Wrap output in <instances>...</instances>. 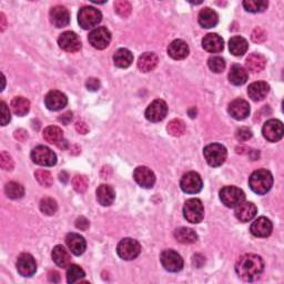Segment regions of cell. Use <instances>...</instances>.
Masks as SVG:
<instances>
[{
	"label": "cell",
	"mask_w": 284,
	"mask_h": 284,
	"mask_svg": "<svg viewBox=\"0 0 284 284\" xmlns=\"http://www.w3.org/2000/svg\"><path fill=\"white\" fill-rule=\"evenodd\" d=\"M235 216L241 222H249L253 219L257 213V208L252 202H242L235 207Z\"/></svg>",
	"instance_id": "cell-21"
},
{
	"label": "cell",
	"mask_w": 284,
	"mask_h": 284,
	"mask_svg": "<svg viewBox=\"0 0 284 284\" xmlns=\"http://www.w3.org/2000/svg\"><path fill=\"white\" fill-rule=\"evenodd\" d=\"M85 87L90 91H97L100 88V81L97 78H89L87 82H85Z\"/></svg>",
	"instance_id": "cell-51"
},
{
	"label": "cell",
	"mask_w": 284,
	"mask_h": 284,
	"mask_svg": "<svg viewBox=\"0 0 284 284\" xmlns=\"http://www.w3.org/2000/svg\"><path fill=\"white\" fill-rule=\"evenodd\" d=\"M203 155L209 166L220 167L227 160L228 151L220 143H211L203 150Z\"/></svg>",
	"instance_id": "cell-3"
},
{
	"label": "cell",
	"mask_w": 284,
	"mask_h": 284,
	"mask_svg": "<svg viewBox=\"0 0 284 284\" xmlns=\"http://www.w3.org/2000/svg\"><path fill=\"white\" fill-rule=\"evenodd\" d=\"M48 279L51 282L58 283L59 281H60V274H59L57 271H50L49 274H48Z\"/></svg>",
	"instance_id": "cell-55"
},
{
	"label": "cell",
	"mask_w": 284,
	"mask_h": 284,
	"mask_svg": "<svg viewBox=\"0 0 284 284\" xmlns=\"http://www.w3.org/2000/svg\"><path fill=\"white\" fill-rule=\"evenodd\" d=\"M114 62L118 68H128L134 62V55L132 52L125 48H121L116 51L114 56Z\"/></svg>",
	"instance_id": "cell-33"
},
{
	"label": "cell",
	"mask_w": 284,
	"mask_h": 284,
	"mask_svg": "<svg viewBox=\"0 0 284 284\" xmlns=\"http://www.w3.org/2000/svg\"><path fill=\"white\" fill-rule=\"evenodd\" d=\"M39 207H40L41 212L46 215H54L58 210V204H57L56 200L52 199V198H48V196L41 199Z\"/></svg>",
	"instance_id": "cell-41"
},
{
	"label": "cell",
	"mask_w": 284,
	"mask_h": 284,
	"mask_svg": "<svg viewBox=\"0 0 284 284\" xmlns=\"http://www.w3.org/2000/svg\"><path fill=\"white\" fill-rule=\"evenodd\" d=\"M270 91V85L264 81L251 83L248 88V95L253 101H261L266 98Z\"/></svg>",
	"instance_id": "cell-25"
},
{
	"label": "cell",
	"mask_w": 284,
	"mask_h": 284,
	"mask_svg": "<svg viewBox=\"0 0 284 284\" xmlns=\"http://www.w3.org/2000/svg\"><path fill=\"white\" fill-rule=\"evenodd\" d=\"M168 54L174 60H182L189 55V46L181 39H177L169 45Z\"/></svg>",
	"instance_id": "cell-23"
},
{
	"label": "cell",
	"mask_w": 284,
	"mask_h": 284,
	"mask_svg": "<svg viewBox=\"0 0 284 284\" xmlns=\"http://www.w3.org/2000/svg\"><path fill=\"white\" fill-rule=\"evenodd\" d=\"M268 2L266 0H246L243 2V7L249 12H262L268 8Z\"/></svg>",
	"instance_id": "cell-40"
},
{
	"label": "cell",
	"mask_w": 284,
	"mask_h": 284,
	"mask_svg": "<svg viewBox=\"0 0 284 284\" xmlns=\"http://www.w3.org/2000/svg\"><path fill=\"white\" fill-rule=\"evenodd\" d=\"M192 262L196 268H201L203 266V263L206 262V259H204V256L201 254H194Z\"/></svg>",
	"instance_id": "cell-53"
},
{
	"label": "cell",
	"mask_w": 284,
	"mask_h": 284,
	"mask_svg": "<svg viewBox=\"0 0 284 284\" xmlns=\"http://www.w3.org/2000/svg\"><path fill=\"white\" fill-rule=\"evenodd\" d=\"M31 160L36 164L42 167H54L57 163L56 154L45 146H38L31 151Z\"/></svg>",
	"instance_id": "cell-8"
},
{
	"label": "cell",
	"mask_w": 284,
	"mask_h": 284,
	"mask_svg": "<svg viewBox=\"0 0 284 284\" xmlns=\"http://www.w3.org/2000/svg\"><path fill=\"white\" fill-rule=\"evenodd\" d=\"M180 187L183 192L189 194H195L199 193L202 190L203 182L199 173L191 171V172L186 173L181 178Z\"/></svg>",
	"instance_id": "cell-10"
},
{
	"label": "cell",
	"mask_w": 284,
	"mask_h": 284,
	"mask_svg": "<svg viewBox=\"0 0 284 284\" xmlns=\"http://www.w3.org/2000/svg\"><path fill=\"white\" fill-rule=\"evenodd\" d=\"M141 252V246L137 240L131 239V237H125V239L119 242L117 247V253L122 260L131 261L135 260Z\"/></svg>",
	"instance_id": "cell-4"
},
{
	"label": "cell",
	"mask_w": 284,
	"mask_h": 284,
	"mask_svg": "<svg viewBox=\"0 0 284 284\" xmlns=\"http://www.w3.org/2000/svg\"><path fill=\"white\" fill-rule=\"evenodd\" d=\"M0 27H2V31L6 29V26H7V21H6V17L4 14H0Z\"/></svg>",
	"instance_id": "cell-57"
},
{
	"label": "cell",
	"mask_w": 284,
	"mask_h": 284,
	"mask_svg": "<svg viewBox=\"0 0 284 284\" xmlns=\"http://www.w3.org/2000/svg\"><path fill=\"white\" fill-rule=\"evenodd\" d=\"M167 131L172 137H181L186 132V123L181 119H173L168 123Z\"/></svg>",
	"instance_id": "cell-39"
},
{
	"label": "cell",
	"mask_w": 284,
	"mask_h": 284,
	"mask_svg": "<svg viewBox=\"0 0 284 284\" xmlns=\"http://www.w3.org/2000/svg\"><path fill=\"white\" fill-rule=\"evenodd\" d=\"M267 39V34H266V31H264L263 29L261 28H255L252 32V40L254 42H257V43H261L263 42L264 40Z\"/></svg>",
	"instance_id": "cell-49"
},
{
	"label": "cell",
	"mask_w": 284,
	"mask_h": 284,
	"mask_svg": "<svg viewBox=\"0 0 284 284\" xmlns=\"http://www.w3.org/2000/svg\"><path fill=\"white\" fill-rule=\"evenodd\" d=\"M68 103V99L61 91L54 90L47 94L45 98V104L51 111H59L63 109Z\"/></svg>",
	"instance_id": "cell-16"
},
{
	"label": "cell",
	"mask_w": 284,
	"mask_h": 284,
	"mask_svg": "<svg viewBox=\"0 0 284 284\" xmlns=\"http://www.w3.org/2000/svg\"><path fill=\"white\" fill-rule=\"evenodd\" d=\"M115 11L117 12V15H119L122 18H127L130 16L132 7L130 3L125 2V0H118L115 3Z\"/></svg>",
	"instance_id": "cell-43"
},
{
	"label": "cell",
	"mask_w": 284,
	"mask_h": 284,
	"mask_svg": "<svg viewBox=\"0 0 284 284\" xmlns=\"http://www.w3.org/2000/svg\"><path fill=\"white\" fill-rule=\"evenodd\" d=\"M160 261L162 267L169 272H179L183 268V259L173 250L163 251L160 255Z\"/></svg>",
	"instance_id": "cell-9"
},
{
	"label": "cell",
	"mask_w": 284,
	"mask_h": 284,
	"mask_svg": "<svg viewBox=\"0 0 284 284\" xmlns=\"http://www.w3.org/2000/svg\"><path fill=\"white\" fill-rule=\"evenodd\" d=\"M159 62V58L155 52H144L138 60V68L142 72L152 71Z\"/></svg>",
	"instance_id": "cell-26"
},
{
	"label": "cell",
	"mask_w": 284,
	"mask_h": 284,
	"mask_svg": "<svg viewBox=\"0 0 284 284\" xmlns=\"http://www.w3.org/2000/svg\"><path fill=\"white\" fill-rule=\"evenodd\" d=\"M248 41L241 36H234L230 39L229 49L231 54L235 57H241L248 51Z\"/></svg>",
	"instance_id": "cell-30"
},
{
	"label": "cell",
	"mask_w": 284,
	"mask_h": 284,
	"mask_svg": "<svg viewBox=\"0 0 284 284\" xmlns=\"http://www.w3.org/2000/svg\"><path fill=\"white\" fill-rule=\"evenodd\" d=\"M168 114V105L164 100L157 99L154 102L149 104L146 110V118L151 122H159L166 118Z\"/></svg>",
	"instance_id": "cell-12"
},
{
	"label": "cell",
	"mask_w": 284,
	"mask_h": 284,
	"mask_svg": "<svg viewBox=\"0 0 284 284\" xmlns=\"http://www.w3.org/2000/svg\"><path fill=\"white\" fill-rule=\"evenodd\" d=\"M88 40L92 47L102 50L109 46L111 41V34L105 27H98L90 32Z\"/></svg>",
	"instance_id": "cell-11"
},
{
	"label": "cell",
	"mask_w": 284,
	"mask_h": 284,
	"mask_svg": "<svg viewBox=\"0 0 284 284\" xmlns=\"http://www.w3.org/2000/svg\"><path fill=\"white\" fill-rule=\"evenodd\" d=\"M116 199L115 190L108 184H101L97 189V200L103 207H109Z\"/></svg>",
	"instance_id": "cell-27"
},
{
	"label": "cell",
	"mask_w": 284,
	"mask_h": 284,
	"mask_svg": "<svg viewBox=\"0 0 284 284\" xmlns=\"http://www.w3.org/2000/svg\"><path fill=\"white\" fill-rule=\"evenodd\" d=\"M5 193L9 198V199L18 200V199H21V198L25 195V189L20 183L11 181L6 184Z\"/></svg>",
	"instance_id": "cell-37"
},
{
	"label": "cell",
	"mask_w": 284,
	"mask_h": 284,
	"mask_svg": "<svg viewBox=\"0 0 284 284\" xmlns=\"http://www.w3.org/2000/svg\"><path fill=\"white\" fill-rule=\"evenodd\" d=\"M65 244L75 255H81L87 248L84 237L78 233H68L65 236Z\"/></svg>",
	"instance_id": "cell-22"
},
{
	"label": "cell",
	"mask_w": 284,
	"mask_h": 284,
	"mask_svg": "<svg viewBox=\"0 0 284 284\" xmlns=\"http://www.w3.org/2000/svg\"><path fill=\"white\" fill-rule=\"evenodd\" d=\"M0 166L6 171H11L14 169V160L6 151H3L2 155H0Z\"/></svg>",
	"instance_id": "cell-46"
},
{
	"label": "cell",
	"mask_w": 284,
	"mask_h": 284,
	"mask_svg": "<svg viewBox=\"0 0 284 284\" xmlns=\"http://www.w3.org/2000/svg\"><path fill=\"white\" fill-rule=\"evenodd\" d=\"M52 260L59 268H67L70 266L71 256L62 246H56L52 250Z\"/></svg>",
	"instance_id": "cell-31"
},
{
	"label": "cell",
	"mask_w": 284,
	"mask_h": 284,
	"mask_svg": "<svg viewBox=\"0 0 284 284\" xmlns=\"http://www.w3.org/2000/svg\"><path fill=\"white\" fill-rule=\"evenodd\" d=\"M101 20L102 15L100 10L94 7H82L78 14V23L83 29L95 28Z\"/></svg>",
	"instance_id": "cell-5"
},
{
	"label": "cell",
	"mask_w": 284,
	"mask_h": 284,
	"mask_svg": "<svg viewBox=\"0 0 284 284\" xmlns=\"http://www.w3.org/2000/svg\"><path fill=\"white\" fill-rule=\"evenodd\" d=\"M209 68L215 74H221L226 68V61L221 57H211L208 60Z\"/></svg>",
	"instance_id": "cell-45"
},
{
	"label": "cell",
	"mask_w": 284,
	"mask_h": 284,
	"mask_svg": "<svg viewBox=\"0 0 284 284\" xmlns=\"http://www.w3.org/2000/svg\"><path fill=\"white\" fill-rule=\"evenodd\" d=\"M15 137L18 139V140L24 141L26 138H28V135H27V132H26L25 130L20 129V130H17V131L15 132Z\"/></svg>",
	"instance_id": "cell-56"
},
{
	"label": "cell",
	"mask_w": 284,
	"mask_h": 284,
	"mask_svg": "<svg viewBox=\"0 0 284 284\" xmlns=\"http://www.w3.org/2000/svg\"><path fill=\"white\" fill-rule=\"evenodd\" d=\"M267 64V59L261 54H251L246 61V67L249 71L252 72V74H259L264 68H266Z\"/></svg>",
	"instance_id": "cell-29"
},
{
	"label": "cell",
	"mask_w": 284,
	"mask_h": 284,
	"mask_svg": "<svg viewBox=\"0 0 284 284\" xmlns=\"http://www.w3.org/2000/svg\"><path fill=\"white\" fill-rule=\"evenodd\" d=\"M183 216L190 223H200L204 217V208L201 200L190 199L184 203Z\"/></svg>",
	"instance_id": "cell-7"
},
{
	"label": "cell",
	"mask_w": 284,
	"mask_h": 284,
	"mask_svg": "<svg viewBox=\"0 0 284 284\" xmlns=\"http://www.w3.org/2000/svg\"><path fill=\"white\" fill-rule=\"evenodd\" d=\"M85 276L84 271L77 266V264H71L69 266L67 270V282L68 283H77L81 282L83 280V277Z\"/></svg>",
	"instance_id": "cell-38"
},
{
	"label": "cell",
	"mask_w": 284,
	"mask_h": 284,
	"mask_svg": "<svg viewBox=\"0 0 284 284\" xmlns=\"http://www.w3.org/2000/svg\"><path fill=\"white\" fill-rule=\"evenodd\" d=\"M220 200L228 208H235L246 200V194L240 188L228 186L221 189Z\"/></svg>",
	"instance_id": "cell-6"
},
{
	"label": "cell",
	"mask_w": 284,
	"mask_h": 284,
	"mask_svg": "<svg viewBox=\"0 0 284 284\" xmlns=\"http://www.w3.org/2000/svg\"><path fill=\"white\" fill-rule=\"evenodd\" d=\"M134 179L139 186L150 189L155 186L156 176L148 167H138L134 172Z\"/></svg>",
	"instance_id": "cell-18"
},
{
	"label": "cell",
	"mask_w": 284,
	"mask_h": 284,
	"mask_svg": "<svg viewBox=\"0 0 284 284\" xmlns=\"http://www.w3.org/2000/svg\"><path fill=\"white\" fill-rule=\"evenodd\" d=\"M72 120V112H65L61 117H59V121L62 122L63 124H68Z\"/></svg>",
	"instance_id": "cell-54"
},
{
	"label": "cell",
	"mask_w": 284,
	"mask_h": 284,
	"mask_svg": "<svg viewBox=\"0 0 284 284\" xmlns=\"http://www.w3.org/2000/svg\"><path fill=\"white\" fill-rule=\"evenodd\" d=\"M58 45L67 52H77L81 48V41L77 34L72 31H65L58 39Z\"/></svg>",
	"instance_id": "cell-15"
},
{
	"label": "cell",
	"mask_w": 284,
	"mask_h": 284,
	"mask_svg": "<svg viewBox=\"0 0 284 284\" xmlns=\"http://www.w3.org/2000/svg\"><path fill=\"white\" fill-rule=\"evenodd\" d=\"M248 80V72L240 64H233L229 72V81L234 85H242Z\"/></svg>",
	"instance_id": "cell-32"
},
{
	"label": "cell",
	"mask_w": 284,
	"mask_h": 284,
	"mask_svg": "<svg viewBox=\"0 0 284 284\" xmlns=\"http://www.w3.org/2000/svg\"><path fill=\"white\" fill-rule=\"evenodd\" d=\"M262 134L270 142L280 141L283 137V123L277 119H271L263 125Z\"/></svg>",
	"instance_id": "cell-13"
},
{
	"label": "cell",
	"mask_w": 284,
	"mask_h": 284,
	"mask_svg": "<svg viewBox=\"0 0 284 284\" xmlns=\"http://www.w3.org/2000/svg\"><path fill=\"white\" fill-rule=\"evenodd\" d=\"M189 115H190L191 118L196 117V109H195V108H191V109H189Z\"/></svg>",
	"instance_id": "cell-58"
},
{
	"label": "cell",
	"mask_w": 284,
	"mask_h": 284,
	"mask_svg": "<svg viewBox=\"0 0 284 284\" xmlns=\"http://www.w3.org/2000/svg\"><path fill=\"white\" fill-rule=\"evenodd\" d=\"M76 227H77V229H79V230L85 231V230H88V229H89V227H90V222H89V220L87 219V217L80 216V217H78V219L76 220Z\"/></svg>",
	"instance_id": "cell-50"
},
{
	"label": "cell",
	"mask_w": 284,
	"mask_h": 284,
	"mask_svg": "<svg viewBox=\"0 0 284 284\" xmlns=\"http://www.w3.org/2000/svg\"><path fill=\"white\" fill-rule=\"evenodd\" d=\"M50 21L56 28H63L70 23V15L67 8L63 6H55L49 12Z\"/></svg>",
	"instance_id": "cell-17"
},
{
	"label": "cell",
	"mask_w": 284,
	"mask_h": 284,
	"mask_svg": "<svg viewBox=\"0 0 284 284\" xmlns=\"http://www.w3.org/2000/svg\"><path fill=\"white\" fill-rule=\"evenodd\" d=\"M11 120L10 111L6 102H2V125H7Z\"/></svg>",
	"instance_id": "cell-48"
},
{
	"label": "cell",
	"mask_w": 284,
	"mask_h": 284,
	"mask_svg": "<svg viewBox=\"0 0 284 284\" xmlns=\"http://www.w3.org/2000/svg\"><path fill=\"white\" fill-rule=\"evenodd\" d=\"M264 271V261L257 254H246L235 264V272L244 281H254Z\"/></svg>",
	"instance_id": "cell-1"
},
{
	"label": "cell",
	"mask_w": 284,
	"mask_h": 284,
	"mask_svg": "<svg viewBox=\"0 0 284 284\" xmlns=\"http://www.w3.org/2000/svg\"><path fill=\"white\" fill-rule=\"evenodd\" d=\"M273 226L270 219L266 216H261L251 224L250 231L256 237H267L272 233Z\"/></svg>",
	"instance_id": "cell-20"
},
{
	"label": "cell",
	"mask_w": 284,
	"mask_h": 284,
	"mask_svg": "<svg viewBox=\"0 0 284 284\" xmlns=\"http://www.w3.org/2000/svg\"><path fill=\"white\" fill-rule=\"evenodd\" d=\"M174 237L178 242L182 244H191L198 240V234L192 229L182 227L174 231Z\"/></svg>",
	"instance_id": "cell-35"
},
{
	"label": "cell",
	"mask_w": 284,
	"mask_h": 284,
	"mask_svg": "<svg viewBox=\"0 0 284 284\" xmlns=\"http://www.w3.org/2000/svg\"><path fill=\"white\" fill-rule=\"evenodd\" d=\"M43 138L47 142L51 144H56L58 147L60 146L62 141L64 140L62 130L59 127H56V125H49V127L46 128L43 131Z\"/></svg>",
	"instance_id": "cell-34"
},
{
	"label": "cell",
	"mask_w": 284,
	"mask_h": 284,
	"mask_svg": "<svg viewBox=\"0 0 284 284\" xmlns=\"http://www.w3.org/2000/svg\"><path fill=\"white\" fill-rule=\"evenodd\" d=\"M235 137L239 141H248L251 138H252V131H251V129H249L247 127H242L236 130Z\"/></svg>",
	"instance_id": "cell-47"
},
{
	"label": "cell",
	"mask_w": 284,
	"mask_h": 284,
	"mask_svg": "<svg viewBox=\"0 0 284 284\" xmlns=\"http://www.w3.org/2000/svg\"><path fill=\"white\" fill-rule=\"evenodd\" d=\"M88 183V178L85 176L77 174L74 177V179H72V186H74V189L79 193H83L87 191Z\"/></svg>",
	"instance_id": "cell-44"
},
{
	"label": "cell",
	"mask_w": 284,
	"mask_h": 284,
	"mask_svg": "<svg viewBox=\"0 0 284 284\" xmlns=\"http://www.w3.org/2000/svg\"><path fill=\"white\" fill-rule=\"evenodd\" d=\"M249 186L256 194H266L273 186V176L267 169H259L249 178Z\"/></svg>",
	"instance_id": "cell-2"
},
{
	"label": "cell",
	"mask_w": 284,
	"mask_h": 284,
	"mask_svg": "<svg viewBox=\"0 0 284 284\" xmlns=\"http://www.w3.org/2000/svg\"><path fill=\"white\" fill-rule=\"evenodd\" d=\"M199 20L200 26H202L203 28H213L219 23V16H217L216 12L211 9V8H203L200 12H199Z\"/></svg>",
	"instance_id": "cell-28"
},
{
	"label": "cell",
	"mask_w": 284,
	"mask_h": 284,
	"mask_svg": "<svg viewBox=\"0 0 284 284\" xmlns=\"http://www.w3.org/2000/svg\"><path fill=\"white\" fill-rule=\"evenodd\" d=\"M16 266L19 274L25 277L32 276L37 271V263L34 256L29 253H23L19 255Z\"/></svg>",
	"instance_id": "cell-14"
},
{
	"label": "cell",
	"mask_w": 284,
	"mask_h": 284,
	"mask_svg": "<svg viewBox=\"0 0 284 284\" xmlns=\"http://www.w3.org/2000/svg\"><path fill=\"white\" fill-rule=\"evenodd\" d=\"M202 47L211 54H217L224 48L223 39L216 34H209L202 39Z\"/></svg>",
	"instance_id": "cell-24"
},
{
	"label": "cell",
	"mask_w": 284,
	"mask_h": 284,
	"mask_svg": "<svg viewBox=\"0 0 284 284\" xmlns=\"http://www.w3.org/2000/svg\"><path fill=\"white\" fill-rule=\"evenodd\" d=\"M76 130L79 132V134L85 135L89 131V128H88V125L85 124L83 121H78L76 123Z\"/></svg>",
	"instance_id": "cell-52"
},
{
	"label": "cell",
	"mask_w": 284,
	"mask_h": 284,
	"mask_svg": "<svg viewBox=\"0 0 284 284\" xmlns=\"http://www.w3.org/2000/svg\"><path fill=\"white\" fill-rule=\"evenodd\" d=\"M35 177L39 184H41L42 187L49 188L52 186V183H54V178H52L51 173L47 170H42V169L37 170Z\"/></svg>",
	"instance_id": "cell-42"
},
{
	"label": "cell",
	"mask_w": 284,
	"mask_h": 284,
	"mask_svg": "<svg viewBox=\"0 0 284 284\" xmlns=\"http://www.w3.org/2000/svg\"><path fill=\"white\" fill-rule=\"evenodd\" d=\"M11 109L14 111V114L24 117L29 112L30 110V102L28 99H26L24 97H15L11 100Z\"/></svg>",
	"instance_id": "cell-36"
},
{
	"label": "cell",
	"mask_w": 284,
	"mask_h": 284,
	"mask_svg": "<svg viewBox=\"0 0 284 284\" xmlns=\"http://www.w3.org/2000/svg\"><path fill=\"white\" fill-rule=\"evenodd\" d=\"M229 115L235 120H243L250 115V104L243 99H235L229 104Z\"/></svg>",
	"instance_id": "cell-19"
}]
</instances>
